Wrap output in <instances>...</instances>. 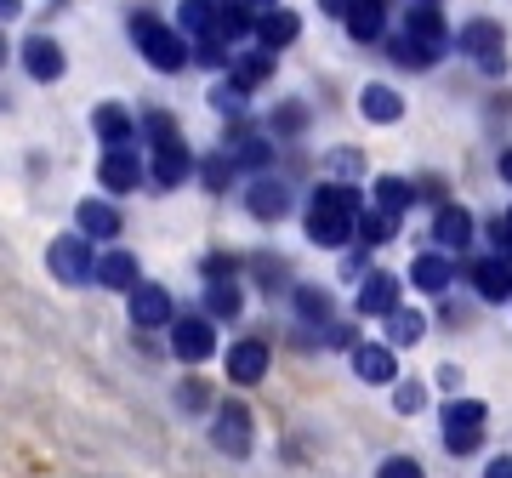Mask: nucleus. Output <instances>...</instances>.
<instances>
[{"mask_svg": "<svg viewBox=\"0 0 512 478\" xmlns=\"http://www.w3.org/2000/svg\"><path fill=\"white\" fill-rule=\"evenodd\" d=\"M359 217H365V194L353 183H319L308 200V239L325 245V251H342L359 234Z\"/></svg>", "mask_w": 512, "mask_h": 478, "instance_id": "f257e3e1", "label": "nucleus"}, {"mask_svg": "<svg viewBox=\"0 0 512 478\" xmlns=\"http://www.w3.org/2000/svg\"><path fill=\"white\" fill-rule=\"evenodd\" d=\"M131 35H137V52H143L160 74H183L188 57H194L183 29H177V23H160L154 12H137V18H131Z\"/></svg>", "mask_w": 512, "mask_h": 478, "instance_id": "f03ea898", "label": "nucleus"}, {"mask_svg": "<svg viewBox=\"0 0 512 478\" xmlns=\"http://www.w3.org/2000/svg\"><path fill=\"white\" fill-rule=\"evenodd\" d=\"M97 251H92V239L86 234H57L52 245H46V268H52L63 285H92L97 279Z\"/></svg>", "mask_w": 512, "mask_h": 478, "instance_id": "7ed1b4c3", "label": "nucleus"}, {"mask_svg": "<svg viewBox=\"0 0 512 478\" xmlns=\"http://www.w3.org/2000/svg\"><path fill=\"white\" fill-rule=\"evenodd\" d=\"M171 353H177L183 365H205V359L217 353V319H211V313H177V325H171Z\"/></svg>", "mask_w": 512, "mask_h": 478, "instance_id": "20e7f679", "label": "nucleus"}, {"mask_svg": "<svg viewBox=\"0 0 512 478\" xmlns=\"http://www.w3.org/2000/svg\"><path fill=\"white\" fill-rule=\"evenodd\" d=\"M456 52H467L484 74H501V69H507V40H501V23H490V18L461 23Z\"/></svg>", "mask_w": 512, "mask_h": 478, "instance_id": "39448f33", "label": "nucleus"}, {"mask_svg": "<svg viewBox=\"0 0 512 478\" xmlns=\"http://www.w3.org/2000/svg\"><path fill=\"white\" fill-rule=\"evenodd\" d=\"M211 444L234 461L251 456V410L239 405V399H222V405L211 410Z\"/></svg>", "mask_w": 512, "mask_h": 478, "instance_id": "423d86ee", "label": "nucleus"}, {"mask_svg": "<svg viewBox=\"0 0 512 478\" xmlns=\"http://www.w3.org/2000/svg\"><path fill=\"white\" fill-rule=\"evenodd\" d=\"M126 302H131V325H137V331H171V325H177V302H171V291L154 285V279H143Z\"/></svg>", "mask_w": 512, "mask_h": 478, "instance_id": "0eeeda50", "label": "nucleus"}, {"mask_svg": "<svg viewBox=\"0 0 512 478\" xmlns=\"http://www.w3.org/2000/svg\"><path fill=\"white\" fill-rule=\"evenodd\" d=\"M353 308H359V319H393V313L404 308V302H399V274H382V268H370V274L359 279V296H353Z\"/></svg>", "mask_w": 512, "mask_h": 478, "instance_id": "6e6552de", "label": "nucleus"}, {"mask_svg": "<svg viewBox=\"0 0 512 478\" xmlns=\"http://www.w3.org/2000/svg\"><path fill=\"white\" fill-rule=\"evenodd\" d=\"M143 177H148V166H143L137 148H103V160H97V183L109 188V194H131Z\"/></svg>", "mask_w": 512, "mask_h": 478, "instance_id": "1a4fd4ad", "label": "nucleus"}, {"mask_svg": "<svg viewBox=\"0 0 512 478\" xmlns=\"http://www.w3.org/2000/svg\"><path fill=\"white\" fill-rule=\"evenodd\" d=\"M404 35L421 40V46H433V52H450L456 29L444 23V12L433 6V0H421V6H410V12H404Z\"/></svg>", "mask_w": 512, "mask_h": 478, "instance_id": "9d476101", "label": "nucleus"}, {"mask_svg": "<svg viewBox=\"0 0 512 478\" xmlns=\"http://www.w3.org/2000/svg\"><path fill=\"white\" fill-rule=\"evenodd\" d=\"M268 365H274V353H268V342H256V336H245V342L228 348V382L234 387H256L268 376Z\"/></svg>", "mask_w": 512, "mask_h": 478, "instance_id": "9b49d317", "label": "nucleus"}, {"mask_svg": "<svg viewBox=\"0 0 512 478\" xmlns=\"http://www.w3.org/2000/svg\"><path fill=\"white\" fill-rule=\"evenodd\" d=\"M353 376H359V382H376V387H393V382H399L393 342H359V348H353Z\"/></svg>", "mask_w": 512, "mask_h": 478, "instance_id": "f8f14e48", "label": "nucleus"}, {"mask_svg": "<svg viewBox=\"0 0 512 478\" xmlns=\"http://www.w3.org/2000/svg\"><path fill=\"white\" fill-rule=\"evenodd\" d=\"M467 279L484 302H507L512 296V257H478L467 262Z\"/></svg>", "mask_w": 512, "mask_h": 478, "instance_id": "ddd939ff", "label": "nucleus"}, {"mask_svg": "<svg viewBox=\"0 0 512 478\" xmlns=\"http://www.w3.org/2000/svg\"><path fill=\"white\" fill-rule=\"evenodd\" d=\"M92 131L103 137V148H137V120H131V109H120V103H97L92 109Z\"/></svg>", "mask_w": 512, "mask_h": 478, "instance_id": "4468645a", "label": "nucleus"}, {"mask_svg": "<svg viewBox=\"0 0 512 478\" xmlns=\"http://www.w3.org/2000/svg\"><path fill=\"white\" fill-rule=\"evenodd\" d=\"M245 211H251L256 222H279L291 211V188L279 183V177H256V183L245 188Z\"/></svg>", "mask_w": 512, "mask_h": 478, "instance_id": "2eb2a0df", "label": "nucleus"}, {"mask_svg": "<svg viewBox=\"0 0 512 478\" xmlns=\"http://www.w3.org/2000/svg\"><path fill=\"white\" fill-rule=\"evenodd\" d=\"M296 35H302V18H296L291 6H274V12H262V18H256V46H262V52L279 57Z\"/></svg>", "mask_w": 512, "mask_h": 478, "instance_id": "dca6fc26", "label": "nucleus"}, {"mask_svg": "<svg viewBox=\"0 0 512 478\" xmlns=\"http://www.w3.org/2000/svg\"><path fill=\"white\" fill-rule=\"evenodd\" d=\"M194 154H188V143H171V148H154V160H148V177L160 188H183L188 177H194Z\"/></svg>", "mask_w": 512, "mask_h": 478, "instance_id": "f3484780", "label": "nucleus"}, {"mask_svg": "<svg viewBox=\"0 0 512 478\" xmlns=\"http://www.w3.org/2000/svg\"><path fill=\"white\" fill-rule=\"evenodd\" d=\"M433 245H439V251H467V245H473V211H467V205H439V217H433Z\"/></svg>", "mask_w": 512, "mask_h": 478, "instance_id": "a211bd4d", "label": "nucleus"}, {"mask_svg": "<svg viewBox=\"0 0 512 478\" xmlns=\"http://www.w3.org/2000/svg\"><path fill=\"white\" fill-rule=\"evenodd\" d=\"M450 279H456V262H450V251H421L416 262H410V285L427 296L450 291Z\"/></svg>", "mask_w": 512, "mask_h": 478, "instance_id": "6ab92c4d", "label": "nucleus"}, {"mask_svg": "<svg viewBox=\"0 0 512 478\" xmlns=\"http://www.w3.org/2000/svg\"><path fill=\"white\" fill-rule=\"evenodd\" d=\"M23 69L35 74V80H63V46H57L52 35H29L23 40Z\"/></svg>", "mask_w": 512, "mask_h": 478, "instance_id": "aec40b11", "label": "nucleus"}, {"mask_svg": "<svg viewBox=\"0 0 512 478\" xmlns=\"http://www.w3.org/2000/svg\"><path fill=\"white\" fill-rule=\"evenodd\" d=\"M97 285H103V291H137V285H143V274H137V257H131V251H120V245H114V251H103V262H97Z\"/></svg>", "mask_w": 512, "mask_h": 478, "instance_id": "412c9836", "label": "nucleus"}, {"mask_svg": "<svg viewBox=\"0 0 512 478\" xmlns=\"http://www.w3.org/2000/svg\"><path fill=\"white\" fill-rule=\"evenodd\" d=\"M222 12H217V40L222 46H234V40H245V35H256V12L251 0H217Z\"/></svg>", "mask_w": 512, "mask_h": 478, "instance_id": "4be33fe9", "label": "nucleus"}, {"mask_svg": "<svg viewBox=\"0 0 512 478\" xmlns=\"http://www.w3.org/2000/svg\"><path fill=\"white\" fill-rule=\"evenodd\" d=\"M342 23H348V35L359 40V46L382 40L387 35V0H353V12Z\"/></svg>", "mask_w": 512, "mask_h": 478, "instance_id": "5701e85b", "label": "nucleus"}, {"mask_svg": "<svg viewBox=\"0 0 512 478\" xmlns=\"http://www.w3.org/2000/svg\"><path fill=\"white\" fill-rule=\"evenodd\" d=\"M359 114H365L370 126H393V120H404V97L393 92V86H382V80H376V86H365V92H359Z\"/></svg>", "mask_w": 512, "mask_h": 478, "instance_id": "b1692460", "label": "nucleus"}, {"mask_svg": "<svg viewBox=\"0 0 512 478\" xmlns=\"http://www.w3.org/2000/svg\"><path fill=\"white\" fill-rule=\"evenodd\" d=\"M74 222H80V234L92 239V245H103V239H114V234H120V211H114L109 200H80Z\"/></svg>", "mask_w": 512, "mask_h": 478, "instance_id": "393cba45", "label": "nucleus"}, {"mask_svg": "<svg viewBox=\"0 0 512 478\" xmlns=\"http://www.w3.org/2000/svg\"><path fill=\"white\" fill-rule=\"evenodd\" d=\"M217 0H183L177 6V29H183L188 40H217Z\"/></svg>", "mask_w": 512, "mask_h": 478, "instance_id": "a878e982", "label": "nucleus"}, {"mask_svg": "<svg viewBox=\"0 0 512 478\" xmlns=\"http://www.w3.org/2000/svg\"><path fill=\"white\" fill-rule=\"evenodd\" d=\"M228 80H234L239 92H256L262 80H274V52H262V46H256V52L234 57V63H228Z\"/></svg>", "mask_w": 512, "mask_h": 478, "instance_id": "bb28decb", "label": "nucleus"}, {"mask_svg": "<svg viewBox=\"0 0 512 478\" xmlns=\"http://www.w3.org/2000/svg\"><path fill=\"white\" fill-rule=\"evenodd\" d=\"M205 313H211V319H239V313H245L239 279H211V285H205Z\"/></svg>", "mask_w": 512, "mask_h": 478, "instance_id": "cd10ccee", "label": "nucleus"}, {"mask_svg": "<svg viewBox=\"0 0 512 478\" xmlns=\"http://www.w3.org/2000/svg\"><path fill=\"white\" fill-rule=\"evenodd\" d=\"M416 205V188L404 183V177H376V211H387V217H404Z\"/></svg>", "mask_w": 512, "mask_h": 478, "instance_id": "c85d7f7f", "label": "nucleus"}, {"mask_svg": "<svg viewBox=\"0 0 512 478\" xmlns=\"http://www.w3.org/2000/svg\"><path fill=\"white\" fill-rule=\"evenodd\" d=\"M296 313H302L308 325H325V331H330V313H336V302H330L325 285H296Z\"/></svg>", "mask_w": 512, "mask_h": 478, "instance_id": "c756f323", "label": "nucleus"}, {"mask_svg": "<svg viewBox=\"0 0 512 478\" xmlns=\"http://www.w3.org/2000/svg\"><path fill=\"white\" fill-rule=\"evenodd\" d=\"M421 336H427V319H421L416 308H399L387 319V342H393V348H416Z\"/></svg>", "mask_w": 512, "mask_h": 478, "instance_id": "7c9ffc66", "label": "nucleus"}, {"mask_svg": "<svg viewBox=\"0 0 512 478\" xmlns=\"http://www.w3.org/2000/svg\"><path fill=\"white\" fill-rule=\"evenodd\" d=\"M387 57L399 63V69H433L444 52H433V46H421V40H410V35H399L393 46H387Z\"/></svg>", "mask_w": 512, "mask_h": 478, "instance_id": "2f4dec72", "label": "nucleus"}, {"mask_svg": "<svg viewBox=\"0 0 512 478\" xmlns=\"http://www.w3.org/2000/svg\"><path fill=\"white\" fill-rule=\"evenodd\" d=\"M393 228H399V217H387V211H365V217H359V234H353V245L376 251V245H387V239H393Z\"/></svg>", "mask_w": 512, "mask_h": 478, "instance_id": "473e14b6", "label": "nucleus"}, {"mask_svg": "<svg viewBox=\"0 0 512 478\" xmlns=\"http://www.w3.org/2000/svg\"><path fill=\"white\" fill-rule=\"evenodd\" d=\"M222 154H228V160H234V166H268V160H274V143H262V137H234V148H222Z\"/></svg>", "mask_w": 512, "mask_h": 478, "instance_id": "72a5a7b5", "label": "nucleus"}, {"mask_svg": "<svg viewBox=\"0 0 512 478\" xmlns=\"http://www.w3.org/2000/svg\"><path fill=\"white\" fill-rule=\"evenodd\" d=\"M444 433H456V427H484V405L478 399H450V405L439 410Z\"/></svg>", "mask_w": 512, "mask_h": 478, "instance_id": "f704fd0d", "label": "nucleus"}, {"mask_svg": "<svg viewBox=\"0 0 512 478\" xmlns=\"http://www.w3.org/2000/svg\"><path fill=\"white\" fill-rule=\"evenodd\" d=\"M143 137H148L154 148H171V143H183V131H177V120H171L165 109H148V114H143Z\"/></svg>", "mask_w": 512, "mask_h": 478, "instance_id": "c9c22d12", "label": "nucleus"}, {"mask_svg": "<svg viewBox=\"0 0 512 478\" xmlns=\"http://www.w3.org/2000/svg\"><path fill=\"white\" fill-rule=\"evenodd\" d=\"M245 97L251 92H239L234 80H222V86H211V109L228 114V120H239V114H245Z\"/></svg>", "mask_w": 512, "mask_h": 478, "instance_id": "e433bc0d", "label": "nucleus"}, {"mask_svg": "<svg viewBox=\"0 0 512 478\" xmlns=\"http://www.w3.org/2000/svg\"><path fill=\"white\" fill-rule=\"evenodd\" d=\"M177 405H183L188 416H200V410H211V387H205L200 376H188V382L177 387Z\"/></svg>", "mask_w": 512, "mask_h": 478, "instance_id": "4c0bfd02", "label": "nucleus"}, {"mask_svg": "<svg viewBox=\"0 0 512 478\" xmlns=\"http://www.w3.org/2000/svg\"><path fill=\"white\" fill-rule=\"evenodd\" d=\"M421 405H427V387L421 382H393V410L399 416H416Z\"/></svg>", "mask_w": 512, "mask_h": 478, "instance_id": "58836bf2", "label": "nucleus"}, {"mask_svg": "<svg viewBox=\"0 0 512 478\" xmlns=\"http://www.w3.org/2000/svg\"><path fill=\"white\" fill-rule=\"evenodd\" d=\"M478 444H484V427H456V433H444V450H450V456H478Z\"/></svg>", "mask_w": 512, "mask_h": 478, "instance_id": "ea45409f", "label": "nucleus"}, {"mask_svg": "<svg viewBox=\"0 0 512 478\" xmlns=\"http://www.w3.org/2000/svg\"><path fill=\"white\" fill-rule=\"evenodd\" d=\"M200 177H205V188H228V177H234V160H228V154H211V160H205L200 166Z\"/></svg>", "mask_w": 512, "mask_h": 478, "instance_id": "a19ab883", "label": "nucleus"}, {"mask_svg": "<svg viewBox=\"0 0 512 478\" xmlns=\"http://www.w3.org/2000/svg\"><path fill=\"white\" fill-rule=\"evenodd\" d=\"M376 478H427V473H421L416 456H387L382 467H376Z\"/></svg>", "mask_w": 512, "mask_h": 478, "instance_id": "79ce46f5", "label": "nucleus"}, {"mask_svg": "<svg viewBox=\"0 0 512 478\" xmlns=\"http://www.w3.org/2000/svg\"><path fill=\"white\" fill-rule=\"evenodd\" d=\"M490 245H495V257H512V211L490 222Z\"/></svg>", "mask_w": 512, "mask_h": 478, "instance_id": "37998d69", "label": "nucleus"}, {"mask_svg": "<svg viewBox=\"0 0 512 478\" xmlns=\"http://www.w3.org/2000/svg\"><path fill=\"white\" fill-rule=\"evenodd\" d=\"M325 342H330V348H359V342H353V325H330V331H325Z\"/></svg>", "mask_w": 512, "mask_h": 478, "instance_id": "c03bdc74", "label": "nucleus"}, {"mask_svg": "<svg viewBox=\"0 0 512 478\" xmlns=\"http://www.w3.org/2000/svg\"><path fill=\"white\" fill-rule=\"evenodd\" d=\"M319 12H325V18H348L353 0H319Z\"/></svg>", "mask_w": 512, "mask_h": 478, "instance_id": "a18cd8bd", "label": "nucleus"}, {"mask_svg": "<svg viewBox=\"0 0 512 478\" xmlns=\"http://www.w3.org/2000/svg\"><path fill=\"white\" fill-rule=\"evenodd\" d=\"M484 478H512V461H507V456L490 461V467H484Z\"/></svg>", "mask_w": 512, "mask_h": 478, "instance_id": "49530a36", "label": "nucleus"}, {"mask_svg": "<svg viewBox=\"0 0 512 478\" xmlns=\"http://www.w3.org/2000/svg\"><path fill=\"white\" fill-rule=\"evenodd\" d=\"M23 12V0H0V18H18Z\"/></svg>", "mask_w": 512, "mask_h": 478, "instance_id": "de8ad7c7", "label": "nucleus"}, {"mask_svg": "<svg viewBox=\"0 0 512 478\" xmlns=\"http://www.w3.org/2000/svg\"><path fill=\"white\" fill-rule=\"evenodd\" d=\"M501 177H507V183H512V148H507V154H501Z\"/></svg>", "mask_w": 512, "mask_h": 478, "instance_id": "09e8293b", "label": "nucleus"}, {"mask_svg": "<svg viewBox=\"0 0 512 478\" xmlns=\"http://www.w3.org/2000/svg\"><path fill=\"white\" fill-rule=\"evenodd\" d=\"M251 6H256V12H274L279 0H251Z\"/></svg>", "mask_w": 512, "mask_h": 478, "instance_id": "8fccbe9b", "label": "nucleus"}, {"mask_svg": "<svg viewBox=\"0 0 512 478\" xmlns=\"http://www.w3.org/2000/svg\"><path fill=\"white\" fill-rule=\"evenodd\" d=\"M6 52H12V46H6V40H0V63H6Z\"/></svg>", "mask_w": 512, "mask_h": 478, "instance_id": "3c124183", "label": "nucleus"}]
</instances>
